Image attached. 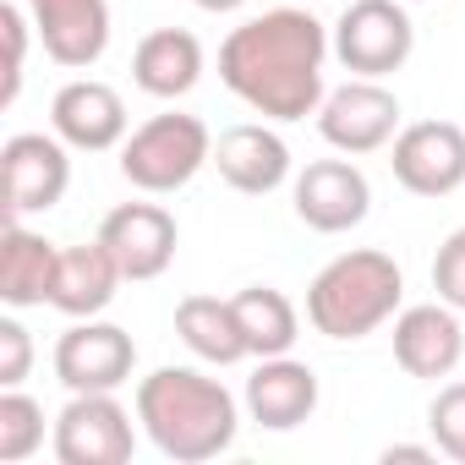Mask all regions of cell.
<instances>
[{
    "mask_svg": "<svg viewBox=\"0 0 465 465\" xmlns=\"http://www.w3.org/2000/svg\"><path fill=\"white\" fill-rule=\"evenodd\" d=\"M465 356V329L460 312L449 302H421V307H400L394 312V361L411 378H449Z\"/></svg>",
    "mask_w": 465,
    "mask_h": 465,
    "instance_id": "16",
    "label": "cell"
},
{
    "mask_svg": "<svg viewBox=\"0 0 465 465\" xmlns=\"http://www.w3.org/2000/svg\"><path fill=\"white\" fill-rule=\"evenodd\" d=\"M203 164H213V132L181 110L148 115L121 143V175H126V186H137L148 197H175L181 186H192L203 175Z\"/></svg>",
    "mask_w": 465,
    "mask_h": 465,
    "instance_id": "4",
    "label": "cell"
},
{
    "mask_svg": "<svg viewBox=\"0 0 465 465\" xmlns=\"http://www.w3.org/2000/svg\"><path fill=\"white\" fill-rule=\"evenodd\" d=\"M405 126V110L394 99V88H383L378 77H351L345 88H334L323 104H318V132L334 153H378L400 137Z\"/></svg>",
    "mask_w": 465,
    "mask_h": 465,
    "instance_id": "7",
    "label": "cell"
},
{
    "mask_svg": "<svg viewBox=\"0 0 465 465\" xmlns=\"http://www.w3.org/2000/svg\"><path fill=\"white\" fill-rule=\"evenodd\" d=\"M0 181H6V219L50 213L72 186V148L55 132H17L0 148Z\"/></svg>",
    "mask_w": 465,
    "mask_h": 465,
    "instance_id": "10",
    "label": "cell"
},
{
    "mask_svg": "<svg viewBox=\"0 0 465 465\" xmlns=\"http://www.w3.org/2000/svg\"><path fill=\"white\" fill-rule=\"evenodd\" d=\"M427 432H432V443H438L443 460L465 465V378L438 383V394L427 405Z\"/></svg>",
    "mask_w": 465,
    "mask_h": 465,
    "instance_id": "24",
    "label": "cell"
},
{
    "mask_svg": "<svg viewBox=\"0 0 465 465\" xmlns=\"http://www.w3.org/2000/svg\"><path fill=\"white\" fill-rule=\"evenodd\" d=\"M334 39V61L356 77H389L411 61L416 50V23L405 12V0H351L340 12V23L329 28Z\"/></svg>",
    "mask_w": 465,
    "mask_h": 465,
    "instance_id": "5",
    "label": "cell"
},
{
    "mask_svg": "<svg viewBox=\"0 0 465 465\" xmlns=\"http://www.w3.org/2000/svg\"><path fill=\"white\" fill-rule=\"evenodd\" d=\"M405 302V274L389 252L378 247H356L329 258L312 285H307V323L323 340H367L383 323H394Z\"/></svg>",
    "mask_w": 465,
    "mask_h": 465,
    "instance_id": "3",
    "label": "cell"
},
{
    "mask_svg": "<svg viewBox=\"0 0 465 465\" xmlns=\"http://www.w3.org/2000/svg\"><path fill=\"white\" fill-rule=\"evenodd\" d=\"M121 285H126L121 263H115L110 247L94 236V242H83V247H61L55 285H50V307H55L61 318H104Z\"/></svg>",
    "mask_w": 465,
    "mask_h": 465,
    "instance_id": "18",
    "label": "cell"
},
{
    "mask_svg": "<svg viewBox=\"0 0 465 465\" xmlns=\"http://www.w3.org/2000/svg\"><path fill=\"white\" fill-rule=\"evenodd\" d=\"M416 6H421V0H416Z\"/></svg>",
    "mask_w": 465,
    "mask_h": 465,
    "instance_id": "31",
    "label": "cell"
},
{
    "mask_svg": "<svg viewBox=\"0 0 465 465\" xmlns=\"http://www.w3.org/2000/svg\"><path fill=\"white\" fill-rule=\"evenodd\" d=\"M213 170L230 192H242V197H269L280 192L296 164H291V143L269 126V121H242V126H230L213 137Z\"/></svg>",
    "mask_w": 465,
    "mask_h": 465,
    "instance_id": "14",
    "label": "cell"
},
{
    "mask_svg": "<svg viewBox=\"0 0 465 465\" xmlns=\"http://www.w3.org/2000/svg\"><path fill=\"white\" fill-rule=\"evenodd\" d=\"M28 6L17 0H0V34H6V88H0V104H17V88H23V61H28Z\"/></svg>",
    "mask_w": 465,
    "mask_h": 465,
    "instance_id": "25",
    "label": "cell"
},
{
    "mask_svg": "<svg viewBox=\"0 0 465 465\" xmlns=\"http://www.w3.org/2000/svg\"><path fill=\"white\" fill-rule=\"evenodd\" d=\"M50 449L61 465H126L137 454L132 411L115 394H72L50 427Z\"/></svg>",
    "mask_w": 465,
    "mask_h": 465,
    "instance_id": "6",
    "label": "cell"
},
{
    "mask_svg": "<svg viewBox=\"0 0 465 465\" xmlns=\"http://www.w3.org/2000/svg\"><path fill=\"white\" fill-rule=\"evenodd\" d=\"M302 6H312V0H302Z\"/></svg>",
    "mask_w": 465,
    "mask_h": 465,
    "instance_id": "30",
    "label": "cell"
},
{
    "mask_svg": "<svg viewBox=\"0 0 465 465\" xmlns=\"http://www.w3.org/2000/svg\"><path fill=\"white\" fill-rule=\"evenodd\" d=\"M99 242L110 247V258L121 263V274L132 285H148L175 263L181 224H175V213L164 203H121V208L104 213Z\"/></svg>",
    "mask_w": 465,
    "mask_h": 465,
    "instance_id": "12",
    "label": "cell"
},
{
    "mask_svg": "<svg viewBox=\"0 0 465 465\" xmlns=\"http://www.w3.org/2000/svg\"><path fill=\"white\" fill-rule=\"evenodd\" d=\"M55 378L72 394H115L137 372V340L121 323L104 318H72V329L55 340Z\"/></svg>",
    "mask_w": 465,
    "mask_h": 465,
    "instance_id": "9",
    "label": "cell"
},
{
    "mask_svg": "<svg viewBox=\"0 0 465 465\" xmlns=\"http://www.w3.org/2000/svg\"><path fill=\"white\" fill-rule=\"evenodd\" d=\"M45 449V405L23 389H0V465H23Z\"/></svg>",
    "mask_w": 465,
    "mask_h": 465,
    "instance_id": "23",
    "label": "cell"
},
{
    "mask_svg": "<svg viewBox=\"0 0 465 465\" xmlns=\"http://www.w3.org/2000/svg\"><path fill=\"white\" fill-rule=\"evenodd\" d=\"M389 170L411 197H449L465 186V126L411 121L389 143Z\"/></svg>",
    "mask_w": 465,
    "mask_h": 465,
    "instance_id": "11",
    "label": "cell"
},
{
    "mask_svg": "<svg viewBox=\"0 0 465 465\" xmlns=\"http://www.w3.org/2000/svg\"><path fill=\"white\" fill-rule=\"evenodd\" d=\"M197 12H208V17H230V12H242L247 0H192Z\"/></svg>",
    "mask_w": 465,
    "mask_h": 465,
    "instance_id": "29",
    "label": "cell"
},
{
    "mask_svg": "<svg viewBox=\"0 0 465 465\" xmlns=\"http://www.w3.org/2000/svg\"><path fill=\"white\" fill-rule=\"evenodd\" d=\"M137 421L164 460L203 465L236 443L242 405L203 367H153L148 378H137Z\"/></svg>",
    "mask_w": 465,
    "mask_h": 465,
    "instance_id": "2",
    "label": "cell"
},
{
    "mask_svg": "<svg viewBox=\"0 0 465 465\" xmlns=\"http://www.w3.org/2000/svg\"><path fill=\"white\" fill-rule=\"evenodd\" d=\"M50 132L72 148V153H110L132 137V115L126 99L99 83V77H72L55 99H50Z\"/></svg>",
    "mask_w": 465,
    "mask_h": 465,
    "instance_id": "13",
    "label": "cell"
},
{
    "mask_svg": "<svg viewBox=\"0 0 465 465\" xmlns=\"http://www.w3.org/2000/svg\"><path fill=\"white\" fill-rule=\"evenodd\" d=\"M432 291H438V302H449L454 312H465V224L449 230L438 258H432Z\"/></svg>",
    "mask_w": 465,
    "mask_h": 465,
    "instance_id": "26",
    "label": "cell"
},
{
    "mask_svg": "<svg viewBox=\"0 0 465 465\" xmlns=\"http://www.w3.org/2000/svg\"><path fill=\"white\" fill-rule=\"evenodd\" d=\"M291 208L318 236H345V230H356L372 213V181L351 153L312 159L307 170L291 175Z\"/></svg>",
    "mask_w": 465,
    "mask_h": 465,
    "instance_id": "8",
    "label": "cell"
},
{
    "mask_svg": "<svg viewBox=\"0 0 465 465\" xmlns=\"http://www.w3.org/2000/svg\"><path fill=\"white\" fill-rule=\"evenodd\" d=\"M394 460H405V465H432V460H438V443H389V449H383V465H394Z\"/></svg>",
    "mask_w": 465,
    "mask_h": 465,
    "instance_id": "28",
    "label": "cell"
},
{
    "mask_svg": "<svg viewBox=\"0 0 465 465\" xmlns=\"http://www.w3.org/2000/svg\"><path fill=\"white\" fill-rule=\"evenodd\" d=\"M318 400H323L318 372L296 356H263L247 378V394H242L247 416L269 432H296L302 421H312Z\"/></svg>",
    "mask_w": 465,
    "mask_h": 465,
    "instance_id": "17",
    "label": "cell"
},
{
    "mask_svg": "<svg viewBox=\"0 0 465 465\" xmlns=\"http://www.w3.org/2000/svg\"><path fill=\"white\" fill-rule=\"evenodd\" d=\"M34 372V334L23 329L17 312L0 318V389H23V378Z\"/></svg>",
    "mask_w": 465,
    "mask_h": 465,
    "instance_id": "27",
    "label": "cell"
},
{
    "mask_svg": "<svg viewBox=\"0 0 465 465\" xmlns=\"http://www.w3.org/2000/svg\"><path fill=\"white\" fill-rule=\"evenodd\" d=\"M230 307H236V323L247 334V351L263 361V356H291L296 340H302V312L285 291L274 285H247L230 296Z\"/></svg>",
    "mask_w": 465,
    "mask_h": 465,
    "instance_id": "22",
    "label": "cell"
},
{
    "mask_svg": "<svg viewBox=\"0 0 465 465\" xmlns=\"http://www.w3.org/2000/svg\"><path fill=\"white\" fill-rule=\"evenodd\" d=\"M132 83L148 99H186L203 83V45L186 28H153L132 50Z\"/></svg>",
    "mask_w": 465,
    "mask_h": 465,
    "instance_id": "20",
    "label": "cell"
},
{
    "mask_svg": "<svg viewBox=\"0 0 465 465\" xmlns=\"http://www.w3.org/2000/svg\"><path fill=\"white\" fill-rule=\"evenodd\" d=\"M45 55L66 72H88L110 50V0H23Z\"/></svg>",
    "mask_w": 465,
    "mask_h": 465,
    "instance_id": "15",
    "label": "cell"
},
{
    "mask_svg": "<svg viewBox=\"0 0 465 465\" xmlns=\"http://www.w3.org/2000/svg\"><path fill=\"white\" fill-rule=\"evenodd\" d=\"M55 263H61V247L50 236L28 230L23 219H6V236H0V302L12 312L50 307Z\"/></svg>",
    "mask_w": 465,
    "mask_h": 465,
    "instance_id": "19",
    "label": "cell"
},
{
    "mask_svg": "<svg viewBox=\"0 0 465 465\" xmlns=\"http://www.w3.org/2000/svg\"><path fill=\"white\" fill-rule=\"evenodd\" d=\"M329 28L312 17V6L291 0V6L258 12L242 28H230V39L219 45V83L252 115L291 126L318 115V104L329 99Z\"/></svg>",
    "mask_w": 465,
    "mask_h": 465,
    "instance_id": "1",
    "label": "cell"
},
{
    "mask_svg": "<svg viewBox=\"0 0 465 465\" xmlns=\"http://www.w3.org/2000/svg\"><path fill=\"white\" fill-rule=\"evenodd\" d=\"M175 334L208 367H236V361L252 356L247 351V334L236 323V307L219 302V296H181L175 302Z\"/></svg>",
    "mask_w": 465,
    "mask_h": 465,
    "instance_id": "21",
    "label": "cell"
}]
</instances>
